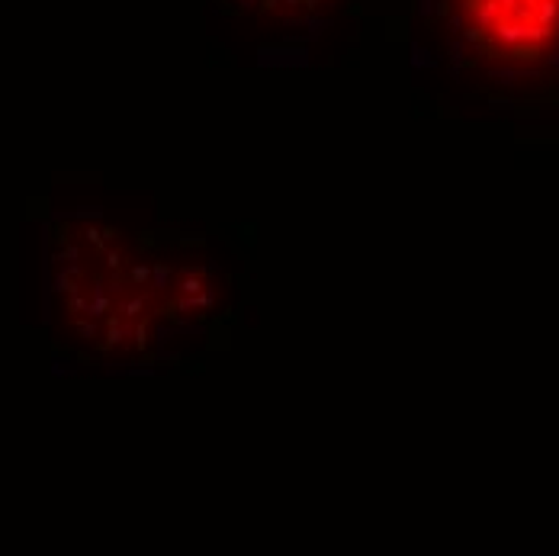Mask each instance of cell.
<instances>
[{
  "mask_svg": "<svg viewBox=\"0 0 559 556\" xmlns=\"http://www.w3.org/2000/svg\"><path fill=\"white\" fill-rule=\"evenodd\" d=\"M58 296L77 335L100 351H142L161 322L193 318V267L138 254L113 229L84 225L62 235Z\"/></svg>",
  "mask_w": 559,
  "mask_h": 556,
  "instance_id": "1",
  "label": "cell"
},
{
  "mask_svg": "<svg viewBox=\"0 0 559 556\" xmlns=\"http://www.w3.org/2000/svg\"><path fill=\"white\" fill-rule=\"evenodd\" d=\"M479 49L498 62H537L559 42V0H456Z\"/></svg>",
  "mask_w": 559,
  "mask_h": 556,
  "instance_id": "2",
  "label": "cell"
},
{
  "mask_svg": "<svg viewBox=\"0 0 559 556\" xmlns=\"http://www.w3.org/2000/svg\"><path fill=\"white\" fill-rule=\"evenodd\" d=\"M244 7H251L257 13H267V16H283V20H296V16H306V13H315L322 3L328 0H242Z\"/></svg>",
  "mask_w": 559,
  "mask_h": 556,
  "instance_id": "3",
  "label": "cell"
}]
</instances>
